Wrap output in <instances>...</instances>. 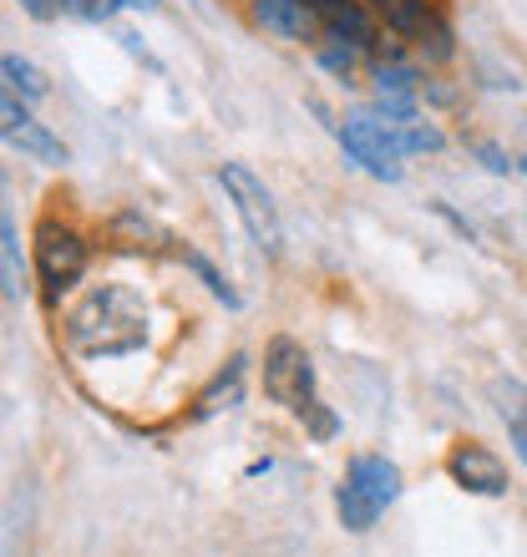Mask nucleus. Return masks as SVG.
<instances>
[{
  "label": "nucleus",
  "instance_id": "nucleus-1",
  "mask_svg": "<svg viewBox=\"0 0 527 557\" xmlns=\"http://www.w3.org/2000/svg\"><path fill=\"white\" fill-rule=\"evenodd\" d=\"M147 335V309L143 299L122 284H102L91 289L82 305L66 314V345L87 360H102V355H127L137 350Z\"/></svg>",
  "mask_w": 527,
  "mask_h": 557
},
{
  "label": "nucleus",
  "instance_id": "nucleus-2",
  "mask_svg": "<svg viewBox=\"0 0 527 557\" xmlns=\"http://www.w3.org/2000/svg\"><path fill=\"white\" fill-rule=\"evenodd\" d=\"M395 497H401V471H395V461H385V456H355L351 467H345V482H340V492H335V512L351 532H370L376 517H381Z\"/></svg>",
  "mask_w": 527,
  "mask_h": 557
},
{
  "label": "nucleus",
  "instance_id": "nucleus-3",
  "mask_svg": "<svg viewBox=\"0 0 527 557\" xmlns=\"http://www.w3.org/2000/svg\"><path fill=\"white\" fill-rule=\"evenodd\" d=\"M219 183H223V193L234 198L238 219H244L249 238L259 244V253L264 259H279V249H284V228H279V208H274V198H269V188H264L244 162H223Z\"/></svg>",
  "mask_w": 527,
  "mask_h": 557
},
{
  "label": "nucleus",
  "instance_id": "nucleus-4",
  "mask_svg": "<svg viewBox=\"0 0 527 557\" xmlns=\"http://www.w3.org/2000/svg\"><path fill=\"white\" fill-rule=\"evenodd\" d=\"M340 147L351 152V162H360L370 177L381 183H401V133H395L391 117H376V112H355L345 127H340Z\"/></svg>",
  "mask_w": 527,
  "mask_h": 557
},
{
  "label": "nucleus",
  "instance_id": "nucleus-5",
  "mask_svg": "<svg viewBox=\"0 0 527 557\" xmlns=\"http://www.w3.org/2000/svg\"><path fill=\"white\" fill-rule=\"evenodd\" d=\"M264 396L294 416L315 406V366H309L299 339H269V350H264Z\"/></svg>",
  "mask_w": 527,
  "mask_h": 557
},
{
  "label": "nucleus",
  "instance_id": "nucleus-6",
  "mask_svg": "<svg viewBox=\"0 0 527 557\" xmlns=\"http://www.w3.org/2000/svg\"><path fill=\"white\" fill-rule=\"evenodd\" d=\"M30 249H36V274H41L46 294L57 299L61 289H72L76 278L87 274V244L76 228L57 219H41L36 223V238H30Z\"/></svg>",
  "mask_w": 527,
  "mask_h": 557
},
{
  "label": "nucleus",
  "instance_id": "nucleus-7",
  "mask_svg": "<svg viewBox=\"0 0 527 557\" xmlns=\"http://www.w3.org/2000/svg\"><path fill=\"white\" fill-rule=\"evenodd\" d=\"M446 476L471 497H507V461L482 441H456L446 456Z\"/></svg>",
  "mask_w": 527,
  "mask_h": 557
},
{
  "label": "nucleus",
  "instance_id": "nucleus-8",
  "mask_svg": "<svg viewBox=\"0 0 527 557\" xmlns=\"http://www.w3.org/2000/svg\"><path fill=\"white\" fill-rule=\"evenodd\" d=\"M0 137H5L15 152H26V158H36V162H51V168H61V162H66V147H61V137L46 133L41 122L30 117L21 102H11L5 91H0Z\"/></svg>",
  "mask_w": 527,
  "mask_h": 557
},
{
  "label": "nucleus",
  "instance_id": "nucleus-9",
  "mask_svg": "<svg viewBox=\"0 0 527 557\" xmlns=\"http://www.w3.org/2000/svg\"><path fill=\"white\" fill-rule=\"evenodd\" d=\"M254 21L274 36H290V41H315L324 30L309 0H254Z\"/></svg>",
  "mask_w": 527,
  "mask_h": 557
},
{
  "label": "nucleus",
  "instance_id": "nucleus-10",
  "mask_svg": "<svg viewBox=\"0 0 527 557\" xmlns=\"http://www.w3.org/2000/svg\"><path fill=\"white\" fill-rule=\"evenodd\" d=\"M376 5V15H381L385 26L401 36V41H416L421 46L431 30L441 26V15L431 11V0H370Z\"/></svg>",
  "mask_w": 527,
  "mask_h": 557
},
{
  "label": "nucleus",
  "instance_id": "nucleus-11",
  "mask_svg": "<svg viewBox=\"0 0 527 557\" xmlns=\"http://www.w3.org/2000/svg\"><path fill=\"white\" fill-rule=\"evenodd\" d=\"M416 97H421V82H416L406 66H376V102H381V117H391V122L421 117V112H416Z\"/></svg>",
  "mask_w": 527,
  "mask_h": 557
},
{
  "label": "nucleus",
  "instance_id": "nucleus-12",
  "mask_svg": "<svg viewBox=\"0 0 527 557\" xmlns=\"http://www.w3.org/2000/svg\"><path fill=\"white\" fill-rule=\"evenodd\" d=\"M309 5H315V15H320V26L330 30V36H340V41L360 46V51L376 41V30H370V15L360 11V0H309Z\"/></svg>",
  "mask_w": 527,
  "mask_h": 557
},
{
  "label": "nucleus",
  "instance_id": "nucleus-13",
  "mask_svg": "<svg viewBox=\"0 0 527 557\" xmlns=\"http://www.w3.org/2000/svg\"><path fill=\"white\" fill-rule=\"evenodd\" d=\"M0 91H5L11 102H21V107H36L46 91H51V82H46V72L36 66V61L0 57Z\"/></svg>",
  "mask_w": 527,
  "mask_h": 557
},
{
  "label": "nucleus",
  "instance_id": "nucleus-14",
  "mask_svg": "<svg viewBox=\"0 0 527 557\" xmlns=\"http://www.w3.org/2000/svg\"><path fill=\"white\" fill-rule=\"evenodd\" d=\"M492 400H498L502 425L513 431L517 456L527 461V391H523V381H492Z\"/></svg>",
  "mask_w": 527,
  "mask_h": 557
},
{
  "label": "nucleus",
  "instance_id": "nucleus-15",
  "mask_svg": "<svg viewBox=\"0 0 527 557\" xmlns=\"http://www.w3.org/2000/svg\"><path fill=\"white\" fill-rule=\"evenodd\" d=\"M0 289L26 294V259H21V238H15L11 213H5V198H0Z\"/></svg>",
  "mask_w": 527,
  "mask_h": 557
},
{
  "label": "nucleus",
  "instance_id": "nucleus-16",
  "mask_svg": "<svg viewBox=\"0 0 527 557\" xmlns=\"http://www.w3.org/2000/svg\"><path fill=\"white\" fill-rule=\"evenodd\" d=\"M238 381H244V360H234V366L223 370L219 381L208 385L204 396H198V411H193V416H198V421H208V416L229 411V406H234V400H238Z\"/></svg>",
  "mask_w": 527,
  "mask_h": 557
},
{
  "label": "nucleus",
  "instance_id": "nucleus-17",
  "mask_svg": "<svg viewBox=\"0 0 527 557\" xmlns=\"http://www.w3.org/2000/svg\"><path fill=\"white\" fill-rule=\"evenodd\" d=\"M395 133H401V147H406V152H437L441 147V133L431 127V122H421V117L395 122Z\"/></svg>",
  "mask_w": 527,
  "mask_h": 557
},
{
  "label": "nucleus",
  "instance_id": "nucleus-18",
  "mask_svg": "<svg viewBox=\"0 0 527 557\" xmlns=\"http://www.w3.org/2000/svg\"><path fill=\"white\" fill-rule=\"evenodd\" d=\"M188 264H193V269H198V274H204V284H208V289H213V294H219L223 305H238V294H234V289H229V278H223V274H219V269L208 264L204 253H188Z\"/></svg>",
  "mask_w": 527,
  "mask_h": 557
},
{
  "label": "nucleus",
  "instance_id": "nucleus-19",
  "mask_svg": "<svg viewBox=\"0 0 527 557\" xmlns=\"http://www.w3.org/2000/svg\"><path fill=\"white\" fill-rule=\"evenodd\" d=\"M122 0H66V15H87V21H107Z\"/></svg>",
  "mask_w": 527,
  "mask_h": 557
},
{
  "label": "nucleus",
  "instance_id": "nucleus-20",
  "mask_svg": "<svg viewBox=\"0 0 527 557\" xmlns=\"http://www.w3.org/2000/svg\"><path fill=\"white\" fill-rule=\"evenodd\" d=\"M36 21H57V15H66V0H21Z\"/></svg>",
  "mask_w": 527,
  "mask_h": 557
},
{
  "label": "nucleus",
  "instance_id": "nucleus-21",
  "mask_svg": "<svg viewBox=\"0 0 527 557\" xmlns=\"http://www.w3.org/2000/svg\"><path fill=\"white\" fill-rule=\"evenodd\" d=\"M122 5H137V11H158V0H122Z\"/></svg>",
  "mask_w": 527,
  "mask_h": 557
}]
</instances>
